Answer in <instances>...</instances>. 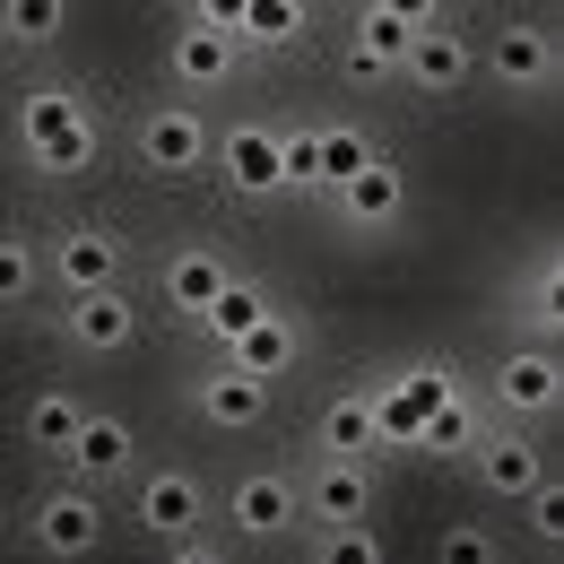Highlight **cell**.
<instances>
[{
	"label": "cell",
	"instance_id": "obj_26",
	"mask_svg": "<svg viewBox=\"0 0 564 564\" xmlns=\"http://www.w3.org/2000/svg\"><path fill=\"white\" fill-rule=\"evenodd\" d=\"M279 183L286 192H313L322 183V122L313 131H279Z\"/></svg>",
	"mask_w": 564,
	"mask_h": 564
},
{
	"label": "cell",
	"instance_id": "obj_10",
	"mask_svg": "<svg viewBox=\"0 0 564 564\" xmlns=\"http://www.w3.org/2000/svg\"><path fill=\"white\" fill-rule=\"evenodd\" d=\"M192 409H200L209 425H226V434H252V425L270 417V382H252L243 365H226V356H217L209 373L192 382Z\"/></svg>",
	"mask_w": 564,
	"mask_h": 564
},
{
	"label": "cell",
	"instance_id": "obj_27",
	"mask_svg": "<svg viewBox=\"0 0 564 564\" xmlns=\"http://www.w3.org/2000/svg\"><path fill=\"white\" fill-rule=\"evenodd\" d=\"M365 156H373V140H365V131H339V122H322V183H330V192L348 183Z\"/></svg>",
	"mask_w": 564,
	"mask_h": 564
},
{
	"label": "cell",
	"instance_id": "obj_17",
	"mask_svg": "<svg viewBox=\"0 0 564 564\" xmlns=\"http://www.w3.org/2000/svg\"><path fill=\"white\" fill-rule=\"evenodd\" d=\"M469 469H478V487H487V495H521V487L547 478V460H539L530 434H478V443H469Z\"/></svg>",
	"mask_w": 564,
	"mask_h": 564
},
{
	"label": "cell",
	"instance_id": "obj_34",
	"mask_svg": "<svg viewBox=\"0 0 564 564\" xmlns=\"http://www.w3.org/2000/svg\"><path fill=\"white\" fill-rule=\"evenodd\" d=\"M192 18H200V26H226V35H235V26H243V0H192Z\"/></svg>",
	"mask_w": 564,
	"mask_h": 564
},
{
	"label": "cell",
	"instance_id": "obj_1",
	"mask_svg": "<svg viewBox=\"0 0 564 564\" xmlns=\"http://www.w3.org/2000/svg\"><path fill=\"white\" fill-rule=\"evenodd\" d=\"M18 148H26L35 174H87L96 165V122H87L78 87H62V78L26 87L18 96Z\"/></svg>",
	"mask_w": 564,
	"mask_h": 564
},
{
	"label": "cell",
	"instance_id": "obj_33",
	"mask_svg": "<svg viewBox=\"0 0 564 564\" xmlns=\"http://www.w3.org/2000/svg\"><path fill=\"white\" fill-rule=\"evenodd\" d=\"M373 9H391L400 26H443V0H373Z\"/></svg>",
	"mask_w": 564,
	"mask_h": 564
},
{
	"label": "cell",
	"instance_id": "obj_18",
	"mask_svg": "<svg viewBox=\"0 0 564 564\" xmlns=\"http://www.w3.org/2000/svg\"><path fill=\"white\" fill-rule=\"evenodd\" d=\"M400 200H409V183H400V165H391L382 148H373L348 183H339V209H348V226H391V217H400Z\"/></svg>",
	"mask_w": 564,
	"mask_h": 564
},
{
	"label": "cell",
	"instance_id": "obj_20",
	"mask_svg": "<svg viewBox=\"0 0 564 564\" xmlns=\"http://www.w3.org/2000/svg\"><path fill=\"white\" fill-rule=\"evenodd\" d=\"M235 44H243V35H226V26H200V18H192V26L174 35V53H165V62H174L183 87H217V78L235 70Z\"/></svg>",
	"mask_w": 564,
	"mask_h": 564
},
{
	"label": "cell",
	"instance_id": "obj_5",
	"mask_svg": "<svg viewBox=\"0 0 564 564\" xmlns=\"http://www.w3.org/2000/svg\"><path fill=\"white\" fill-rule=\"evenodd\" d=\"M209 156H217V174H226L243 200L286 192V183H279V131H270V122H226V131L209 140Z\"/></svg>",
	"mask_w": 564,
	"mask_h": 564
},
{
	"label": "cell",
	"instance_id": "obj_16",
	"mask_svg": "<svg viewBox=\"0 0 564 564\" xmlns=\"http://www.w3.org/2000/svg\"><path fill=\"white\" fill-rule=\"evenodd\" d=\"M313 452H322V460H373V452H382V434H373V400H365V391L322 400V417H313Z\"/></svg>",
	"mask_w": 564,
	"mask_h": 564
},
{
	"label": "cell",
	"instance_id": "obj_31",
	"mask_svg": "<svg viewBox=\"0 0 564 564\" xmlns=\"http://www.w3.org/2000/svg\"><path fill=\"white\" fill-rule=\"evenodd\" d=\"M512 503L530 512V539H539V547H556V539H564V495L547 487V478H539V487H521Z\"/></svg>",
	"mask_w": 564,
	"mask_h": 564
},
{
	"label": "cell",
	"instance_id": "obj_9",
	"mask_svg": "<svg viewBox=\"0 0 564 564\" xmlns=\"http://www.w3.org/2000/svg\"><path fill=\"white\" fill-rule=\"evenodd\" d=\"M487 78H503V87H521V96H539V87H556V35H547V26H530V18H512V26H495V44H487Z\"/></svg>",
	"mask_w": 564,
	"mask_h": 564
},
{
	"label": "cell",
	"instance_id": "obj_22",
	"mask_svg": "<svg viewBox=\"0 0 564 564\" xmlns=\"http://www.w3.org/2000/svg\"><path fill=\"white\" fill-rule=\"evenodd\" d=\"M62 26H70V0H0V44H18V53L62 44Z\"/></svg>",
	"mask_w": 564,
	"mask_h": 564
},
{
	"label": "cell",
	"instance_id": "obj_8",
	"mask_svg": "<svg viewBox=\"0 0 564 564\" xmlns=\"http://www.w3.org/2000/svg\"><path fill=\"white\" fill-rule=\"evenodd\" d=\"M131 452H140V434H131V417H113V409H87L70 434V478H87V487H113L122 469H131Z\"/></svg>",
	"mask_w": 564,
	"mask_h": 564
},
{
	"label": "cell",
	"instance_id": "obj_29",
	"mask_svg": "<svg viewBox=\"0 0 564 564\" xmlns=\"http://www.w3.org/2000/svg\"><path fill=\"white\" fill-rule=\"evenodd\" d=\"M556 322H564V270H556V261H539V270H530V330L556 339Z\"/></svg>",
	"mask_w": 564,
	"mask_h": 564
},
{
	"label": "cell",
	"instance_id": "obj_24",
	"mask_svg": "<svg viewBox=\"0 0 564 564\" xmlns=\"http://www.w3.org/2000/svg\"><path fill=\"white\" fill-rule=\"evenodd\" d=\"M78 417H87V400H70V391H35L18 425H26V443H35L44 460H62V452H70V434H78Z\"/></svg>",
	"mask_w": 564,
	"mask_h": 564
},
{
	"label": "cell",
	"instance_id": "obj_6",
	"mask_svg": "<svg viewBox=\"0 0 564 564\" xmlns=\"http://www.w3.org/2000/svg\"><path fill=\"white\" fill-rule=\"evenodd\" d=\"M200 521H209V487H200L183 460H165V469L140 478V530L148 539H183V530H200Z\"/></svg>",
	"mask_w": 564,
	"mask_h": 564
},
{
	"label": "cell",
	"instance_id": "obj_2",
	"mask_svg": "<svg viewBox=\"0 0 564 564\" xmlns=\"http://www.w3.org/2000/svg\"><path fill=\"white\" fill-rule=\"evenodd\" d=\"M62 339H70L78 356H122L131 339H140V304L122 295V279H113V286H87V295L62 304Z\"/></svg>",
	"mask_w": 564,
	"mask_h": 564
},
{
	"label": "cell",
	"instance_id": "obj_3",
	"mask_svg": "<svg viewBox=\"0 0 564 564\" xmlns=\"http://www.w3.org/2000/svg\"><path fill=\"white\" fill-rule=\"evenodd\" d=\"M226 521H235L243 539H286V530L304 521V487H295L286 469H243V478L226 487Z\"/></svg>",
	"mask_w": 564,
	"mask_h": 564
},
{
	"label": "cell",
	"instance_id": "obj_19",
	"mask_svg": "<svg viewBox=\"0 0 564 564\" xmlns=\"http://www.w3.org/2000/svg\"><path fill=\"white\" fill-rule=\"evenodd\" d=\"M156 286H165V304H174L183 322H200V313H209V295L226 286V261H217L209 243H183V252L156 270Z\"/></svg>",
	"mask_w": 564,
	"mask_h": 564
},
{
	"label": "cell",
	"instance_id": "obj_28",
	"mask_svg": "<svg viewBox=\"0 0 564 564\" xmlns=\"http://www.w3.org/2000/svg\"><path fill=\"white\" fill-rule=\"evenodd\" d=\"M35 270H44L35 243H26V235H0V304H26V295H35Z\"/></svg>",
	"mask_w": 564,
	"mask_h": 564
},
{
	"label": "cell",
	"instance_id": "obj_11",
	"mask_svg": "<svg viewBox=\"0 0 564 564\" xmlns=\"http://www.w3.org/2000/svg\"><path fill=\"white\" fill-rule=\"evenodd\" d=\"M96 539H105V503L87 495V478L35 503V547H44V556H87Z\"/></svg>",
	"mask_w": 564,
	"mask_h": 564
},
{
	"label": "cell",
	"instance_id": "obj_30",
	"mask_svg": "<svg viewBox=\"0 0 564 564\" xmlns=\"http://www.w3.org/2000/svg\"><path fill=\"white\" fill-rule=\"evenodd\" d=\"M322 556L330 564H382V530L373 521H339V530H322Z\"/></svg>",
	"mask_w": 564,
	"mask_h": 564
},
{
	"label": "cell",
	"instance_id": "obj_4",
	"mask_svg": "<svg viewBox=\"0 0 564 564\" xmlns=\"http://www.w3.org/2000/svg\"><path fill=\"white\" fill-rule=\"evenodd\" d=\"M131 148H140L148 174L174 183V174H200V165H209V122H200L192 105H156V113H140V140Z\"/></svg>",
	"mask_w": 564,
	"mask_h": 564
},
{
	"label": "cell",
	"instance_id": "obj_12",
	"mask_svg": "<svg viewBox=\"0 0 564 564\" xmlns=\"http://www.w3.org/2000/svg\"><path fill=\"white\" fill-rule=\"evenodd\" d=\"M53 279L87 295V286H113L122 279V235L113 226H62V243H53Z\"/></svg>",
	"mask_w": 564,
	"mask_h": 564
},
{
	"label": "cell",
	"instance_id": "obj_21",
	"mask_svg": "<svg viewBox=\"0 0 564 564\" xmlns=\"http://www.w3.org/2000/svg\"><path fill=\"white\" fill-rule=\"evenodd\" d=\"M270 304H279V295H270L261 279H235V270H226V286H217V295H209V313H200V330H209V348H226V339H243V330H252V322H261Z\"/></svg>",
	"mask_w": 564,
	"mask_h": 564
},
{
	"label": "cell",
	"instance_id": "obj_25",
	"mask_svg": "<svg viewBox=\"0 0 564 564\" xmlns=\"http://www.w3.org/2000/svg\"><path fill=\"white\" fill-rule=\"evenodd\" d=\"M304 26H313V9H304V0H243V26H235V35L279 53V44H295Z\"/></svg>",
	"mask_w": 564,
	"mask_h": 564
},
{
	"label": "cell",
	"instance_id": "obj_15",
	"mask_svg": "<svg viewBox=\"0 0 564 564\" xmlns=\"http://www.w3.org/2000/svg\"><path fill=\"white\" fill-rule=\"evenodd\" d=\"M469 70H478V53H469L452 26H417V35H409V62H400V78H417L425 96H452V87H469Z\"/></svg>",
	"mask_w": 564,
	"mask_h": 564
},
{
	"label": "cell",
	"instance_id": "obj_7",
	"mask_svg": "<svg viewBox=\"0 0 564 564\" xmlns=\"http://www.w3.org/2000/svg\"><path fill=\"white\" fill-rule=\"evenodd\" d=\"M564 400V365H556V348H512L503 365H495V409L503 417H547Z\"/></svg>",
	"mask_w": 564,
	"mask_h": 564
},
{
	"label": "cell",
	"instance_id": "obj_32",
	"mask_svg": "<svg viewBox=\"0 0 564 564\" xmlns=\"http://www.w3.org/2000/svg\"><path fill=\"white\" fill-rule=\"evenodd\" d=\"M434 556H443V564H495V539H487V521H452Z\"/></svg>",
	"mask_w": 564,
	"mask_h": 564
},
{
	"label": "cell",
	"instance_id": "obj_13",
	"mask_svg": "<svg viewBox=\"0 0 564 564\" xmlns=\"http://www.w3.org/2000/svg\"><path fill=\"white\" fill-rule=\"evenodd\" d=\"M365 512H373V469L365 460H322L313 487H304V521L339 530V521H365Z\"/></svg>",
	"mask_w": 564,
	"mask_h": 564
},
{
	"label": "cell",
	"instance_id": "obj_23",
	"mask_svg": "<svg viewBox=\"0 0 564 564\" xmlns=\"http://www.w3.org/2000/svg\"><path fill=\"white\" fill-rule=\"evenodd\" d=\"M478 434H487V425H478V409H469V391H452V400L417 425V452H425V460H469Z\"/></svg>",
	"mask_w": 564,
	"mask_h": 564
},
{
	"label": "cell",
	"instance_id": "obj_14",
	"mask_svg": "<svg viewBox=\"0 0 564 564\" xmlns=\"http://www.w3.org/2000/svg\"><path fill=\"white\" fill-rule=\"evenodd\" d=\"M295 348H304V330H295L279 304H270V313H261L243 339H226L217 356H226V365H243L252 382H286V373H295Z\"/></svg>",
	"mask_w": 564,
	"mask_h": 564
}]
</instances>
